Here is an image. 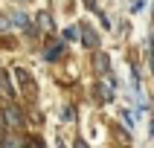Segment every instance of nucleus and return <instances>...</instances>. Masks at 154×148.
Instances as JSON below:
<instances>
[{"label": "nucleus", "mask_w": 154, "mask_h": 148, "mask_svg": "<svg viewBox=\"0 0 154 148\" xmlns=\"http://www.w3.org/2000/svg\"><path fill=\"white\" fill-rule=\"evenodd\" d=\"M3 125H6L9 131H20V128H23L20 107H15V104H6V110H3Z\"/></svg>", "instance_id": "nucleus-1"}, {"label": "nucleus", "mask_w": 154, "mask_h": 148, "mask_svg": "<svg viewBox=\"0 0 154 148\" xmlns=\"http://www.w3.org/2000/svg\"><path fill=\"white\" fill-rule=\"evenodd\" d=\"M79 35H82L85 47H90V50H96V47H99V35H96V32H93V29H90L87 23H82V26H79Z\"/></svg>", "instance_id": "nucleus-2"}, {"label": "nucleus", "mask_w": 154, "mask_h": 148, "mask_svg": "<svg viewBox=\"0 0 154 148\" xmlns=\"http://www.w3.org/2000/svg\"><path fill=\"white\" fill-rule=\"evenodd\" d=\"M3 148H26V139L17 134V131H9V134H3Z\"/></svg>", "instance_id": "nucleus-3"}, {"label": "nucleus", "mask_w": 154, "mask_h": 148, "mask_svg": "<svg viewBox=\"0 0 154 148\" xmlns=\"http://www.w3.org/2000/svg\"><path fill=\"white\" fill-rule=\"evenodd\" d=\"M15 76H17V81H20V87H23V90H29V93L35 90V84H32V76H29V73H26L23 67H15Z\"/></svg>", "instance_id": "nucleus-4"}, {"label": "nucleus", "mask_w": 154, "mask_h": 148, "mask_svg": "<svg viewBox=\"0 0 154 148\" xmlns=\"http://www.w3.org/2000/svg\"><path fill=\"white\" fill-rule=\"evenodd\" d=\"M93 64H96V73H108V55L96 52V55H93Z\"/></svg>", "instance_id": "nucleus-5"}, {"label": "nucleus", "mask_w": 154, "mask_h": 148, "mask_svg": "<svg viewBox=\"0 0 154 148\" xmlns=\"http://www.w3.org/2000/svg\"><path fill=\"white\" fill-rule=\"evenodd\" d=\"M0 93H3V96H12V84H9L6 73H0Z\"/></svg>", "instance_id": "nucleus-6"}, {"label": "nucleus", "mask_w": 154, "mask_h": 148, "mask_svg": "<svg viewBox=\"0 0 154 148\" xmlns=\"http://www.w3.org/2000/svg\"><path fill=\"white\" fill-rule=\"evenodd\" d=\"M61 52H64V44H58V47H50V50H47V58H50V61H55Z\"/></svg>", "instance_id": "nucleus-7"}, {"label": "nucleus", "mask_w": 154, "mask_h": 148, "mask_svg": "<svg viewBox=\"0 0 154 148\" xmlns=\"http://www.w3.org/2000/svg\"><path fill=\"white\" fill-rule=\"evenodd\" d=\"M38 23H41V29H52V17L47 15V12H41V15H38Z\"/></svg>", "instance_id": "nucleus-8"}, {"label": "nucleus", "mask_w": 154, "mask_h": 148, "mask_svg": "<svg viewBox=\"0 0 154 148\" xmlns=\"http://www.w3.org/2000/svg\"><path fill=\"white\" fill-rule=\"evenodd\" d=\"M15 26H20V29H29V20H26V15H20V12H15Z\"/></svg>", "instance_id": "nucleus-9"}, {"label": "nucleus", "mask_w": 154, "mask_h": 148, "mask_svg": "<svg viewBox=\"0 0 154 148\" xmlns=\"http://www.w3.org/2000/svg\"><path fill=\"white\" fill-rule=\"evenodd\" d=\"M122 119H125V125H128V131L134 128V116H131V110H122Z\"/></svg>", "instance_id": "nucleus-10"}, {"label": "nucleus", "mask_w": 154, "mask_h": 148, "mask_svg": "<svg viewBox=\"0 0 154 148\" xmlns=\"http://www.w3.org/2000/svg\"><path fill=\"white\" fill-rule=\"evenodd\" d=\"M76 35H79L76 29H64V38H67V41H73V38H76Z\"/></svg>", "instance_id": "nucleus-11"}, {"label": "nucleus", "mask_w": 154, "mask_h": 148, "mask_svg": "<svg viewBox=\"0 0 154 148\" xmlns=\"http://www.w3.org/2000/svg\"><path fill=\"white\" fill-rule=\"evenodd\" d=\"M26 148H41V142H35V139H32V142H26Z\"/></svg>", "instance_id": "nucleus-12"}, {"label": "nucleus", "mask_w": 154, "mask_h": 148, "mask_svg": "<svg viewBox=\"0 0 154 148\" xmlns=\"http://www.w3.org/2000/svg\"><path fill=\"white\" fill-rule=\"evenodd\" d=\"M73 148H87V145L82 142V139H76V145H73Z\"/></svg>", "instance_id": "nucleus-13"}, {"label": "nucleus", "mask_w": 154, "mask_h": 148, "mask_svg": "<svg viewBox=\"0 0 154 148\" xmlns=\"http://www.w3.org/2000/svg\"><path fill=\"white\" fill-rule=\"evenodd\" d=\"M148 131H151V139H154V116H151V125H148Z\"/></svg>", "instance_id": "nucleus-14"}]
</instances>
